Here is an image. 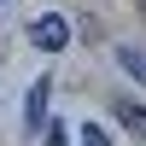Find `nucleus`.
<instances>
[{"instance_id":"obj_1","label":"nucleus","mask_w":146,"mask_h":146,"mask_svg":"<svg viewBox=\"0 0 146 146\" xmlns=\"http://www.w3.org/2000/svg\"><path fill=\"white\" fill-rule=\"evenodd\" d=\"M29 41L41 47V53H58V47L70 41V23L58 18V12H47V18H35V23H29Z\"/></svg>"},{"instance_id":"obj_2","label":"nucleus","mask_w":146,"mask_h":146,"mask_svg":"<svg viewBox=\"0 0 146 146\" xmlns=\"http://www.w3.org/2000/svg\"><path fill=\"white\" fill-rule=\"evenodd\" d=\"M47 94H53V82H47V76H35L29 94H23V129H29V135H35V129H47Z\"/></svg>"},{"instance_id":"obj_3","label":"nucleus","mask_w":146,"mask_h":146,"mask_svg":"<svg viewBox=\"0 0 146 146\" xmlns=\"http://www.w3.org/2000/svg\"><path fill=\"white\" fill-rule=\"evenodd\" d=\"M111 117H117L123 129H135V135L146 140V105H135V100H111Z\"/></svg>"},{"instance_id":"obj_4","label":"nucleus","mask_w":146,"mask_h":146,"mask_svg":"<svg viewBox=\"0 0 146 146\" xmlns=\"http://www.w3.org/2000/svg\"><path fill=\"white\" fill-rule=\"evenodd\" d=\"M117 64H123L135 82H146V47H123V53H117Z\"/></svg>"},{"instance_id":"obj_5","label":"nucleus","mask_w":146,"mask_h":146,"mask_svg":"<svg viewBox=\"0 0 146 146\" xmlns=\"http://www.w3.org/2000/svg\"><path fill=\"white\" fill-rule=\"evenodd\" d=\"M82 146H111V140H105V129H100V123H88V129H82Z\"/></svg>"},{"instance_id":"obj_6","label":"nucleus","mask_w":146,"mask_h":146,"mask_svg":"<svg viewBox=\"0 0 146 146\" xmlns=\"http://www.w3.org/2000/svg\"><path fill=\"white\" fill-rule=\"evenodd\" d=\"M47 146H70V135H64V123H47Z\"/></svg>"}]
</instances>
